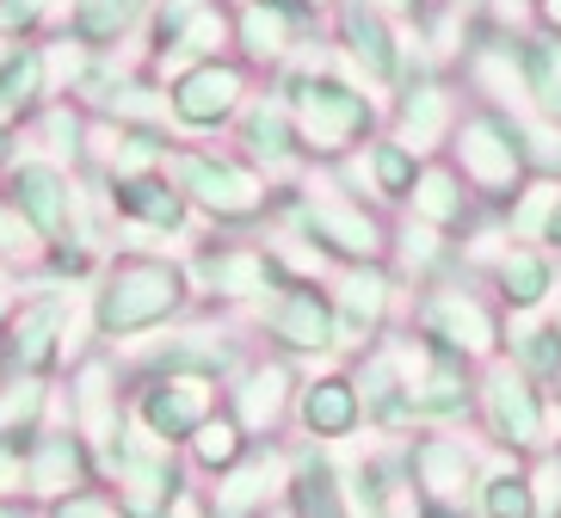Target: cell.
<instances>
[{
	"instance_id": "d6986e66",
	"label": "cell",
	"mask_w": 561,
	"mask_h": 518,
	"mask_svg": "<svg viewBox=\"0 0 561 518\" xmlns=\"http://www.w3.org/2000/svg\"><path fill=\"white\" fill-rule=\"evenodd\" d=\"M518 136H525L530 173L561 180V117H518Z\"/></svg>"
},
{
	"instance_id": "d4e9b609",
	"label": "cell",
	"mask_w": 561,
	"mask_h": 518,
	"mask_svg": "<svg viewBox=\"0 0 561 518\" xmlns=\"http://www.w3.org/2000/svg\"><path fill=\"white\" fill-rule=\"evenodd\" d=\"M549 321H556V334H561V290H556V302H549Z\"/></svg>"
},
{
	"instance_id": "7402d4cb",
	"label": "cell",
	"mask_w": 561,
	"mask_h": 518,
	"mask_svg": "<svg viewBox=\"0 0 561 518\" xmlns=\"http://www.w3.org/2000/svg\"><path fill=\"white\" fill-rule=\"evenodd\" d=\"M543 248L561 260V204H556V217H549V229H543Z\"/></svg>"
},
{
	"instance_id": "4fadbf2b",
	"label": "cell",
	"mask_w": 561,
	"mask_h": 518,
	"mask_svg": "<svg viewBox=\"0 0 561 518\" xmlns=\"http://www.w3.org/2000/svg\"><path fill=\"white\" fill-rule=\"evenodd\" d=\"M346 44L377 81H401L408 74V50L389 32V13H377L370 0H346Z\"/></svg>"
},
{
	"instance_id": "8992f818",
	"label": "cell",
	"mask_w": 561,
	"mask_h": 518,
	"mask_svg": "<svg viewBox=\"0 0 561 518\" xmlns=\"http://www.w3.org/2000/svg\"><path fill=\"white\" fill-rule=\"evenodd\" d=\"M488 290H494L500 315H543L561 290V260L549 248H525V241H506L494 266H488Z\"/></svg>"
},
{
	"instance_id": "277c9868",
	"label": "cell",
	"mask_w": 561,
	"mask_h": 518,
	"mask_svg": "<svg viewBox=\"0 0 561 518\" xmlns=\"http://www.w3.org/2000/svg\"><path fill=\"white\" fill-rule=\"evenodd\" d=\"M389 358H396L401 383H408V407L420 433H457V426L476 419V370L462 358H445V352H432L413 334Z\"/></svg>"
},
{
	"instance_id": "9a60e30c",
	"label": "cell",
	"mask_w": 561,
	"mask_h": 518,
	"mask_svg": "<svg viewBox=\"0 0 561 518\" xmlns=\"http://www.w3.org/2000/svg\"><path fill=\"white\" fill-rule=\"evenodd\" d=\"M302 419H309L314 438H346L352 426L364 419L358 389H352L346 377H321V383H309L302 389Z\"/></svg>"
},
{
	"instance_id": "44dd1931",
	"label": "cell",
	"mask_w": 561,
	"mask_h": 518,
	"mask_svg": "<svg viewBox=\"0 0 561 518\" xmlns=\"http://www.w3.org/2000/svg\"><path fill=\"white\" fill-rule=\"evenodd\" d=\"M530 32L561 37V0H530Z\"/></svg>"
},
{
	"instance_id": "7a4b0ae2",
	"label": "cell",
	"mask_w": 561,
	"mask_h": 518,
	"mask_svg": "<svg viewBox=\"0 0 561 518\" xmlns=\"http://www.w3.org/2000/svg\"><path fill=\"white\" fill-rule=\"evenodd\" d=\"M488 451H506V457H537L549 445V389H537L518 365L494 358V365L476 370V419Z\"/></svg>"
},
{
	"instance_id": "e0dca14e",
	"label": "cell",
	"mask_w": 561,
	"mask_h": 518,
	"mask_svg": "<svg viewBox=\"0 0 561 518\" xmlns=\"http://www.w3.org/2000/svg\"><path fill=\"white\" fill-rule=\"evenodd\" d=\"M401 266H408L413 278H432V272L462 266V253H457V241H450V234L426 229V222H408V229H401Z\"/></svg>"
},
{
	"instance_id": "ffe728a7",
	"label": "cell",
	"mask_w": 561,
	"mask_h": 518,
	"mask_svg": "<svg viewBox=\"0 0 561 518\" xmlns=\"http://www.w3.org/2000/svg\"><path fill=\"white\" fill-rule=\"evenodd\" d=\"M530 494H537V518H561V445H543V451L525 463Z\"/></svg>"
},
{
	"instance_id": "ba28073f",
	"label": "cell",
	"mask_w": 561,
	"mask_h": 518,
	"mask_svg": "<svg viewBox=\"0 0 561 518\" xmlns=\"http://www.w3.org/2000/svg\"><path fill=\"white\" fill-rule=\"evenodd\" d=\"M408 204H413V222H426V229H438V234L469 229L476 210H481L476 192L462 185V173L450 168V161H420V180H413Z\"/></svg>"
},
{
	"instance_id": "8fae6325",
	"label": "cell",
	"mask_w": 561,
	"mask_h": 518,
	"mask_svg": "<svg viewBox=\"0 0 561 518\" xmlns=\"http://www.w3.org/2000/svg\"><path fill=\"white\" fill-rule=\"evenodd\" d=\"M476 518H537V494H530L525 457L506 451H481V475H476Z\"/></svg>"
},
{
	"instance_id": "2e32d148",
	"label": "cell",
	"mask_w": 561,
	"mask_h": 518,
	"mask_svg": "<svg viewBox=\"0 0 561 518\" xmlns=\"http://www.w3.org/2000/svg\"><path fill=\"white\" fill-rule=\"evenodd\" d=\"M290 506H297V518H352L346 513V487H340V475L328 469V457H314V463L297 475Z\"/></svg>"
},
{
	"instance_id": "52a82bcc",
	"label": "cell",
	"mask_w": 561,
	"mask_h": 518,
	"mask_svg": "<svg viewBox=\"0 0 561 518\" xmlns=\"http://www.w3.org/2000/svg\"><path fill=\"white\" fill-rule=\"evenodd\" d=\"M457 100L438 74H420V81H401V105H396V142L413 161H438V149H450V130H457Z\"/></svg>"
},
{
	"instance_id": "30bf717a",
	"label": "cell",
	"mask_w": 561,
	"mask_h": 518,
	"mask_svg": "<svg viewBox=\"0 0 561 518\" xmlns=\"http://www.w3.org/2000/svg\"><path fill=\"white\" fill-rule=\"evenodd\" d=\"M500 358L518 365L537 389L556 395V389H561V334H556V321H549V309H543V315H506Z\"/></svg>"
},
{
	"instance_id": "603a6c76",
	"label": "cell",
	"mask_w": 561,
	"mask_h": 518,
	"mask_svg": "<svg viewBox=\"0 0 561 518\" xmlns=\"http://www.w3.org/2000/svg\"><path fill=\"white\" fill-rule=\"evenodd\" d=\"M549 445H561V389L549 395Z\"/></svg>"
},
{
	"instance_id": "7c38bea8",
	"label": "cell",
	"mask_w": 561,
	"mask_h": 518,
	"mask_svg": "<svg viewBox=\"0 0 561 518\" xmlns=\"http://www.w3.org/2000/svg\"><path fill=\"white\" fill-rule=\"evenodd\" d=\"M302 124H309V149H346L358 130H370V105H364V93H346V87H309Z\"/></svg>"
},
{
	"instance_id": "ac0fdd59",
	"label": "cell",
	"mask_w": 561,
	"mask_h": 518,
	"mask_svg": "<svg viewBox=\"0 0 561 518\" xmlns=\"http://www.w3.org/2000/svg\"><path fill=\"white\" fill-rule=\"evenodd\" d=\"M370 180H377L382 198H408L413 180H420V161L401 149L396 136H389V142H377V149H370Z\"/></svg>"
},
{
	"instance_id": "6da1fadb",
	"label": "cell",
	"mask_w": 561,
	"mask_h": 518,
	"mask_svg": "<svg viewBox=\"0 0 561 518\" xmlns=\"http://www.w3.org/2000/svg\"><path fill=\"white\" fill-rule=\"evenodd\" d=\"M450 168L462 173V185L476 192L481 210H506L512 192L530 180V161H525V136H518V117H500L488 105L457 117L450 130Z\"/></svg>"
},
{
	"instance_id": "5bb4252c",
	"label": "cell",
	"mask_w": 561,
	"mask_h": 518,
	"mask_svg": "<svg viewBox=\"0 0 561 518\" xmlns=\"http://www.w3.org/2000/svg\"><path fill=\"white\" fill-rule=\"evenodd\" d=\"M556 204H561V180L530 173V180L512 192V204L500 210V229H506L512 241H525V248H543V229H549V217H556Z\"/></svg>"
},
{
	"instance_id": "9c48e42d",
	"label": "cell",
	"mask_w": 561,
	"mask_h": 518,
	"mask_svg": "<svg viewBox=\"0 0 561 518\" xmlns=\"http://www.w3.org/2000/svg\"><path fill=\"white\" fill-rule=\"evenodd\" d=\"M389 278H382L377 266H358L346 272V285H340V297H333V339L340 346H370V339L382 334V321H389Z\"/></svg>"
},
{
	"instance_id": "cb8c5ba5",
	"label": "cell",
	"mask_w": 561,
	"mask_h": 518,
	"mask_svg": "<svg viewBox=\"0 0 561 518\" xmlns=\"http://www.w3.org/2000/svg\"><path fill=\"white\" fill-rule=\"evenodd\" d=\"M377 13H420V0H370Z\"/></svg>"
},
{
	"instance_id": "3957f363",
	"label": "cell",
	"mask_w": 561,
	"mask_h": 518,
	"mask_svg": "<svg viewBox=\"0 0 561 518\" xmlns=\"http://www.w3.org/2000/svg\"><path fill=\"white\" fill-rule=\"evenodd\" d=\"M413 334L426 339L432 352H445V358H462L469 370L494 365L500 358V334H506V315H500L494 302L481 297L476 285H432L426 297L413 302Z\"/></svg>"
},
{
	"instance_id": "5b68a950",
	"label": "cell",
	"mask_w": 561,
	"mask_h": 518,
	"mask_svg": "<svg viewBox=\"0 0 561 518\" xmlns=\"http://www.w3.org/2000/svg\"><path fill=\"white\" fill-rule=\"evenodd\" d=\"M481 451H488V445H476V438H462V433H420L408 451H401L413 506H457V513H469L476 475H481Z\"/></svg>"
}]
</instances>
